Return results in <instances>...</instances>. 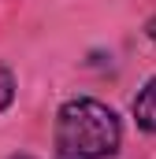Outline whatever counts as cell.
<instances>
[{"label":"cell","instance_id":"obj_2","mask_svg":"<svg viewBox=\"0 0 156 159\" xmlns=\"http://www.w3.org/2000/svg\"><path fill=\"white\" fill-rule=\"evenodd\" d=\"M134 122L145 129V133H156V78H149L141 85V93L134 96Z\"/></svg>","mask_w":156,"mask_h":159},{"label":"cell","instance_id":"obj_1","mask_svg":"<svg viewBox=\"0 0 156 159\" xmlns=\"http://www.w3.org/2000/svg\"><path fill=\"white\" fill-rule=\"evenodd\" d=\"M123 144L119 115L93 100L75 96L56 111V159H112Z\"/></svg>","mask_w":156,"mask_h":159},{"label":"cell","instance_id":"obj_4","mask_svg":"<svg viewBox=\"0 0 156 159\" xmlns=\"http://www.w3.org/2000/svg\"><path fill=\"white\" fill-rule=\"evenodd\" d=\"M7 159H34V156H7Z\"/></svg>","mask_w":156,"mask_h":159},{"label":"cell","instance_id":"obj_3","mask_svg":"<svg viewBox=\"0 0 156 159\" xmlns=\"http://www.w3.org/2000/svg\"><path fill=\"white\" fill-rule=\"evenodd\" d=\"M11 100H15V74L0 63V115L11 107Z\"/></svg>","mask_w":156,"mask_h":159}]
</instances>
